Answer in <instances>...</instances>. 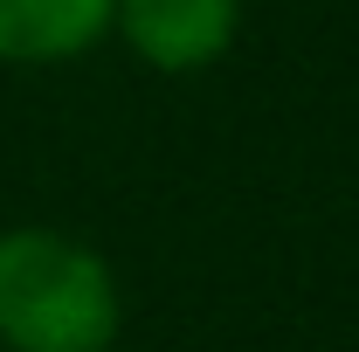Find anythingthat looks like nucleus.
I'll return each instance as SVG.
<instances>
[{
    "label": "nucleus",
    "instance_id": "nucleus-1",
    "mask_svg": "<svg viewBox=\"0 0 359 352\" xmlns=\"http://www.w3.org/2000/svg\"><path fill=\"white\" fill-rule=\"evenodd\" d=\"M125 283L111 256L48 221L0 228V352H118Z\"/></svg>",
    "mask_w": 359,
    "mask_h": 352
},
{
    "label": "nucleus",
    "instance_id": "nucleus-2",
    "mask_svg": "<svg viewBox=\"0 0 359 352\" xmlns=\"http://www.w3.org/2000/svg\"><path fill=\"white\" fill-rule=\"evenodd\" d=\"M242 35V0H118L111 42H125L159 76H201L215 69Z\"/></svg>",
    "mask_w": 359,
    "mask_h": 352
},
{
    "label": "nucleus",
    "instance_id": "nucleus-3",
    "mask_svg": "<svg viewBox=\"0 0 359 352\" xmlns=\"http://www.w3.org/2000/svg\"><path fill=\"white\" fill-rule=\"evenodd\" d=\"M118 0H0V69H62L111 42Z\"/></svg>",
    "mask_w": 359,
    "mask_h": 352
}]
</instances>
